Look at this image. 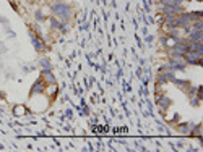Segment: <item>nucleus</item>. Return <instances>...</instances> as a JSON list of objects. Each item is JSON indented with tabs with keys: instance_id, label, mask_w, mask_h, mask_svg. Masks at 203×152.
Here are the masks:
<instances>
[{
	"instance_id": "obj_1",
	"label": "nucleus",
	"mask_w": 203,
	"mask_h": 152,
	"mask_svg": "<svg viewBox=\"0 0 203 152\" xmlns=\"http://www.w3.org/2000/svg\"><path fill=\"white\" fill-rule=\"evenodd\" d=\"M52 11L57 15V16H60L62 20H68L70 18V7H67V5H63V3H57V5H52Z\"/></svg>"
},
{
	"instance_id": "obj_2",
	"label": "nucleus",
	"mask_w": 203,
	"mask_h": 152,
	"mask_svg": "<svg viewBox=\"0 0 203 152\" xmlns=\"http://www.w3.org/2000/svg\"><path fill=\"white\" fill-rule=\"evenodd\" d=\"M163 13L166 16H177L179 13H182V8H174V7H163Z\"/></svg>"
},
{
	"instance_id": "obj_3",
	"label": "nucleus",
	"mask_w": 203,
	"mask_h": 152,
	"mask_svg": "<svg viewBox=\"0 0 203 152\" xmlns=\"http://www.w3.org/2000/svg\"><path fill=\"white\" fill-rule=\"evenodd\" d=\"M203 31H190V42H201Z\"/></svg>"
},
{
	"instance_id": "obj_4",
	"label": "nucleus",
	"mask_w": 203,
	"mask_h": 152,
	"mask_svg": "<svg viewBox=\"0 0 203 152\" xmlns=\"http://www.w3.org/2000/svg\"><path fill=\"white\" fill-rule=\"evenodd\" d=\"M180 2L182 0H163L161 2V5L164 7V5H166V7H174V8H180Z\"/></svg>"
},
{
	"instance_id": "obj_5",
	"label": "nucleus",
	"mask_w": 203,
	"mask_h": 152,
	"mask_svg": "<svg viewBox=\"0 0 203 152\" xmlns=\"http://www.w3.org/2000/svg\"><path fill=\"white\" fill-rule=\"evenodd\" d=\"M31 41H33L36 50H42V49H44V44L41 42V39H39V37H37L34 33H31Z\"/></svg>"
},
{
	"instance_id": "obj_6",
	"label": "nucleus",
	"mask_w": 203,
	"mask_h": 152,
	"mask_svg": "<svg viewBox=\"0 0 203 152\" xmlns=\"http://www.w3.org/2000/svg\"><path fill=\"white\" fill-rule=\"evenodd\" d=\"M44 91V81L42 79H39L37 83L33 86V89H31V92L33 94H39V92H42Z\"/></svg>"
},
{
	"instance_id": "obj_7",
	"label": "nucleus",
	"mask_w": 203,
	"mask_h": 152,
	"mask_svg": "<svg viewBox=\"0 0 203 152\" xmlns=\"http://www.w3.org/2000/svg\"><path fill=\"white\" fill-rule=\"evenodd\" d=\"M158 102H159V107L163 110H166L167 107L171 105V99H167V97H159L158 99Z\"/></svg>"
},
{
	"instance_id": "obj_8",
	"label": "nucleus",
	"mask_w": 203,
	"mask_h": 152,
	"mask_svg": "<svg viewBox=\"0 0 203 152\" xmlns=\"http://www.w3.org/2000/svg\"><path fill=\"white\" fill-rule=\"evenodd\" d=\"M42 76L49 81V83H55V78L52 76V73H50V70H42Z\"/></svg>"
},
{
	"instance_id": "obj_9",
	"label": "nucleus",
	"mask_w": 203,
	"mask_h": 152,
	"mask_svg": "<svg viewBox=\"0 0 203 152\" xmlns=\"http://www.w3.org/2000/svg\"><path fill=\"white\" fill-rule=\"evenodd\" d=\"M193 130V125H180V131L182 133H190Z\"/></svg>"
},
{
	"instance_id": "obj_10",
	"label": "nucleus",
	"mask_w": 203,
	"mask_h": 152,
	"mask_svg": "<svg viewBox=\"0 0 203 152\" xmlns=\"http://www.w3.org/2000/svg\"><path fill=\"white\" fill-rule=\"evenodd\" d=\"M41 66H42V70H50V63H49V60H46V58H42L41 62Z\"/></svg>"
},
{
	"instance_id": "obj_11",
	"label": "nucleus",
	"mask_w": 203,
	"mask_h": 152,
	"mask_svg": "<svg viewBox=\"0 0 203 152\" xmlns=\"http://www.w3.org/2000/svg\"><path fill=\"white\" fill-rule=\"evenodd\" d=\"M174 83L177 84V86H180V87H188L190 84H188V81H180V79H174Z\"/></svg>"
},
{
	"instance_id": "obj_12",
	"label": "nucleus",
	"mask_w": 203,
	"mask_h": 152,
	"mask_svg": "<svg viewBox=\"0 0 203 152\" xmlns=\"http://www.w3.org/2000/svg\"><path fill=\"white\" fill-rule=\"evenodd\" d=\"M192 31H203V23L198 20V21L193 24V29H192Z\"/></svg>"
},
{
	"instance_id": "obj_13",
	"label": "nucleus",
	"mask_w": 203,
	"mask_h": 152,
	"mask_svg": "<svg viewBox=\"0 0 203 152\" xmlns=\"http://www.w3.org/2000/svg\"><path fill=\"white\" fill-rule=\"evenodd\" d=\"M166 81H167V78H166V74H164V73H161L159 76H158V83H159V84L166 83Z\"/></svg>"
},
{
	"instance_id": "obj_14",
	"label": "nucleus",
	"mask_w": 203,
	"mask_h": 152,
	"mask_svg": "<svg viewBox=\"0 0 203 152\" xmlns=\"http://www.w3.org/2000/svg\"><path fill=\"white\" fill-rule=\"evenodd\" d=\"M50 23H52V26H54V28H60V26H62V24H60L59 21H55V20H52Z\"/></svg>"
},
{
	"instance_id": "obj_15",
	"label": "nucleus",
	"mask_w": 203,
	"mask_h": 152,
	"mask_svg": "<svg viewBox=\"0 0 203 152\" xmlns=\"http://www.w3.org/2000/svg\"><path fill=\"white\" fill-rule=\"evenodd\" d=\"M36 18H37V20H42V18H44V16L41 15V11H37V13H36Z\"/></svg>"
},
{
	"instance_id": "obj_16",
	"label": "nucleus",
	"mask_w": 203,
	"mask_h": 152,
	"mask_svg": "<svg viewBox=\"0 0 203 152\" xmlns=\"http://www.w3.org/2000/svg\"><path fill=\"white\" fill-rule=\"evenodd\" d=\"M0 99H3V94L2 92H0Z\"/></svg>"
}]
</instances>
